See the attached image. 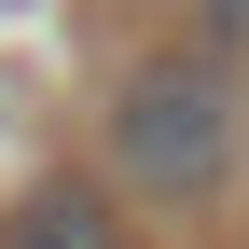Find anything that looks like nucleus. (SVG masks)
Wrapping results in <instances>:
<instances>
[{"mask_svg":"<svg viewBox=\"0 0 249 249\" xmlns=\"http://www.w3.org/2000/svg\"><path fill=\"white\" fill-rule=\"evenodd\" d=\"M235 152H249V97L222 55H139V70L111 83V180L139 208H208L235 194Z\"/></svg>","mask_w":249,"mask_h":249,"instance_id":"1","label":"nucleus"},{"mask_svg":"<svg viewBox=\"0 0 249 249\" xmlns=\"http://www.w3.org/2000/svg\"><path fill=\"white\" fill-rule=\"evenodd\" d=\"M0 249H124V222H111V194H97V180H42V194H14Z\"/></svg>","mask_w":249,"mask_h":249,"instance_id":"2","label":"nucleus"},{"mask_svg":"<svg viewBox=\"0 0 249 249\" xmlns=\"http://www.w3.org/2000/svg\"><path fill=\"white\" fill-rule=\"evenodd\" d=\"M194 55L235 70V55H249V0H194Z\"/></svg>","mask_w":249,"mask_h":249,"instance_id":"3","label":"nucleus"}]
</instances>
